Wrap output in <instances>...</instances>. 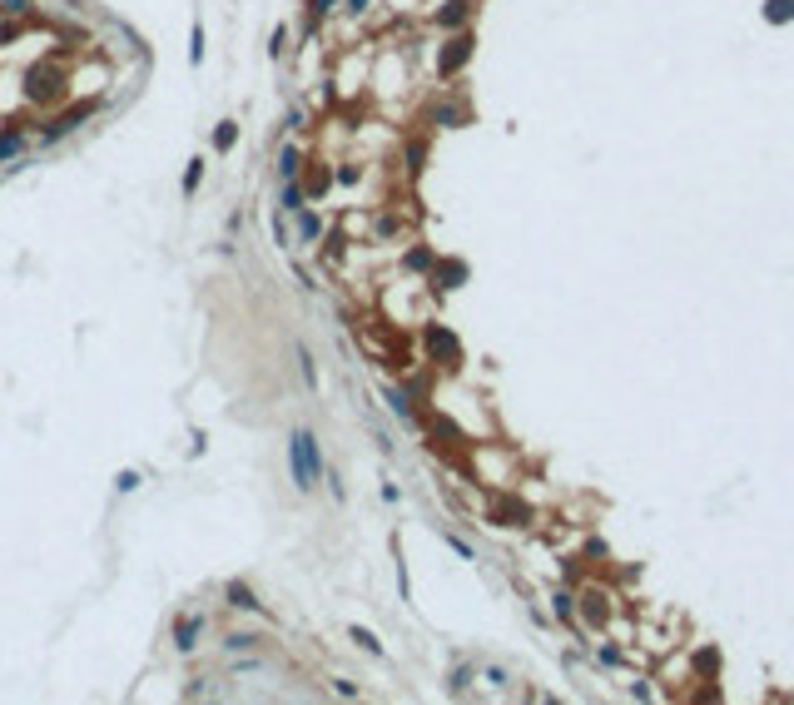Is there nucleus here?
<instances>
[{"label":"nucleus","mask_w":794,"mask_h":705,"mask_svg":"<svg viewBox=\"0 0 794 705\" xmlns=\"http://www.w3.org/2000/svg\"><path fill=\"white\" fill-rule=\"evenodd\" d=\"M288 462H293V482H298V492H308V487L318 482V442L308 438V432H293V442H288Z\"/></svg>","instance_id":"1"},{"label":"nucleus","mask_w":794,"mask_h":705,"mask_svg":"<svg viewBox=\"0 0 794 705\" xmlns=\"http://www.w3.org/2000/svg\"><path fill=\"white\" fill-rule=\"evenodd\" d=\"M90 115H95V99H80V104H75V110H70V115H60V120H50V125L40 130V139H45V144H50V139H65V134H70V130H75L80 120H90Z\"/></svg>","instance_id":"2"},{"label":"nucleus","mask_w":794,"mask_h":705,"mask_svg":"<svg viewBox=\"0 0 794 705\" xmlns=\"http://www.w3.org/2000/svg\"><path fill=\"white\" fill-rule=\"evenodd\" d=\"M55 85H60V80H55L50 70H30V85H25V95H30V99H55V95H60Z\"/></svg>","instance_id":"3"},{"label":"nucleus","mask_w":794,"mask_h":705,"mask_svg":"<svg viewBox=\"0 0 794 705\" xmlns=\"http://www.w3.org/2000/svg\"><path fill=\"white\" fill-rule=\"evenodd\" d=\"M467 55H472V40L462 35V40H452L447 50H442V75H452L457 65H467Z\"/></svg>","instance_id":"4"},{"label":"nucleus","mask_w":794,"mask_h":705,"mask_svg":"<svg viewBox=\"0 0 794 705\" xmlns=\"http://www.w3.org/2000/svg\"><path fill=\"white\" fill-rule=\"evenodd\" d=\"M427 343H432V353H437V358H457V338H452V333H442V328H427Z\"/></svg>","instance_id":"5"},{"label":"nucleus","mask_w":794,"mask_h":705,"mask_svg":"<svg viewBox=\"0 0 794 705\" xmlns=\"http://www.w3.org/2000/svg\"><path fill=\"white\" fill-rule=\"evenodd\" d=\"M199 631H204V621H199V616H184V621H179V641H174V645H179V650H194Z\"/></svg>","instance_id":"6"},{"label":"nucleus","mask_w":794,"mask_h":705,"mask_svg":"<svg viewBox=\"0 0 794 705\" xmlns=\"http://www.w3.org/2000/svg\"><path fill=\"white\" fill-rule=\"evenodd\" d=\"M25 149V134L20 130H0V159H15Z\"/></svg>","instance_id":"7"},{"label":"nucleus","mask_w":794,"mask_h":705,"mask_svg":"<svg viewBox=\"0 0 794 705\" xmlns=\"http://www.w3.org/2000/svg\"><path fill=\"white\" fill-rule=\"evenodd\" d=\"M229 606H234V611H258V601H253V591H249V586H239V581L229 586Z\"/></svg>","instance_id":"8"},{"label":"nucleus","mask_w":794,"mask_h":705,"mask_svg":"<svg viewBox=\"0 0 794 705\" xmlns=\"http://www.w3.org/2000/svg\"><path fill=\"white\" fill-rule=\"evenodd\" d=\"M298 165H303L298 149H283V154H278V174H283V179H298Z\"/></svg>","instance_id":"9"},{"label":"nucleus","mask_w":794,"mask_h":705,"mask_svg":"<svg viewBox=\"0 0 794 705\" xmlns=\"http://www.w3.org/2000/svg\"><path fill=\"white\" fill-rule=\"evenodd\" d=\"M457 279H467L462 263H442V268H437V284H442V288H457Z\"/></svg>","instance_id":"10"},{"label":"nucleus","mask_w":794,"mask_h":705,"mask_svg":"<svg viewBox=\"0 0 794 705\" xmlns=\"http://www.w3.org/2000/svg\"><path fill=\"white\" fill-rule=\"evenodd\" d=\"M283 209H303V189H298V179H283Z\"/></svg>","instance_id":"11"},{"label":"nucleus","mask_w":794,"mask_h":705,"mask_svg":"<svg viewBox=\"0 0 794 705\" xmlns=\"http://www.w3.org/2000/svg\"><path fill=\"white\" fill-rule=\"evenodd\" d=\"M765 20H794V0H769V6H765Z\"/></svg>","instance_id":"12"},{"label":"nucleus","mask_w":794,"mask_h":705,"mask_svg":"<svg viewBox=\"0 0 794 705\" xmlns=\"http://www.w3.org/2000/svg\"><path fill=\"white\" fill-rule=\"evenodd\" d=\"M437 20H442V25H462V20H467V6H462V0H452V6H447Z\"/></svg>","instance_id":"13"},{"label":"nucleus","mask_w":794,"mask_h":705,"mask_svg":"<svg viewBox=\"0 0 794 705\" xmlns=\"http://www.w3.org/2000/svg\"><path fill=\"white\" fill-rule=\"evenodd\" d=\"M298 234H303V239H318V234H323V224L313 219V214H303V209H298Z\"/></svg>","instance_id":"14"},{"label":"nucleus","mask_w":794,"mask_h":705,"mask_svg":"<svg viewBox=\"0 0 794 705\" xmlns=\"http://www.w3.org/2000/svg\"><path fill=\"white\" fill-rule=\"evenodd\" d=\"M353 641H358L363 650H372V656H377V650H382V641H377L372 631H363V626H353Z\"/></svg>","instance_id":"15"},{"label":"nucleus","mask_w":794,"mask_h":705,"mask_svg":"<svg viewBox=\"0 0 794 705\" xmlns=\"http://www.w3.org/2000/svg\"><path fill=\"white\" fill-rule=\"evenodd\" d=\"M234 139H239V130H234V125H218V134H214V144H218V149H229Z\"/></svg>","instance_id":"16"},{"label":"nucleus","mask_w":794,"mask_h":705,"mask_svg":"<svg viewBox=\"0 0 794 705\" xmlns=\"http://www.w3.org/2000/svg\"><path fill=\"white\" fill-rule=\"evenodd\" d=\"M387 403H392V412H397V417H412V403H408L403 393H387Z\"/></svg>","instance_id":"17"},{"label":"nucleus","mask_w":794,"mask_h":705,"mask_svg":"<svg viewBox=\"0 0 794 705\" xmlns=\"http://www.w3.org/2000/svg\"><path fill=\"white\" fill-rule=\"evenodd\" d=\"M189 60H194V65L204 60V30H199V25H194V40H189Z\"/></svg>","instance_id":"18"},{"label":"nucleus","mask_w":794,"mask_h":705,"mask_svg":"<svg viewBox=\"0 0 794 705\" xmlns=\"http://www.w3.org/2000/svg\"><path fill=\"white\" fill-rule=\"evenodd\" d=\"M199 174H204V159H189V174H184V189H199Z\"/></svg>","instance_id":"19"},{"label":"nucleus","mask_w":794,"mask_h":705,"mask_svg":"<svg viewBox=\"0 0 794 705\" xmlns=\"http://www.w3.org/2000/svg\"><path fill=\"white\" fill-rule=\"evenodd\" d=\"M115 487H120V492H134V487H139V472H120Z\"/></svg>","instance_id":"20"},{"label":"nucleus","mask_w":794,"mask_h":705,"mask_svg":"<svg viewBox=\"0 0 794 705\" xmlns=\"http://www.w3.org/2000/svg\"><path fill=\"white\" fill-rule=\"evenodd\" d=\"M0 11H6V15H20V11H30V0H0Z\"/></svg>","instance_id":"21"},{"label":"nucleus","mask_w":794,"mask_h":705,"mask_svg":"<svg viewBox=\"0 0 794 705\" xmlns=\"http://www.w3.org/2000/svg\"><path fill=\"white\" fill-rule=\"evenodd\" d=\"M408 263H412V268H427V263H432V253H427V249H412V253H408Z\"/></svg>","instance_id":"22"}]
</instances>
